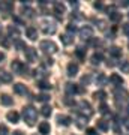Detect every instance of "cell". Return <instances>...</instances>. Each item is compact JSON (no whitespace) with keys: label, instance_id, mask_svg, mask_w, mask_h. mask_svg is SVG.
I'll return each mask as SVG.
<instances>
[{"label":"cell","instance_id":"obj_1","mask_svg":"<svg viewBox=\"0 0 129 135\" xmlns=\"http://www.w3.org/2000/svg\"><path fill=\"white\" fill-rule=\"evenodd\" d=\"M23 117H24V120H26V123H27V125H29V126H33L35 123H36V120H38V111L35 110L32 105L24 107Z\"/></svg>","mask_w":129,"mask_h":135},{"label":"cell","instance_id":"obj_2","mask_svg":"<svg viewBox=\"0 0 129 135\" xmlns=\"http://www.w3.org/2000/svg\"><path fill=\"white\" fill-rule=\"evenodd\" d=\"M39 47H41V50H42L45 54H54L56 51H57V45H56V42L50 41V39H47V41H42Z\"/></svg>","mask_w":129,"mask_h":135},{"label":"cell","instance_id":"obj_3","mask_svg":"<svg viewBox=\"0 0 129 135\" xmlns=\"http://www.w3.org/2000/svg\"><path fill=\"white\" fill-rule=\"evenodd\" d=\"M78 107H80V111H81V116H84V117H89L93 114V110H92V107H90V104L89 102H86V101H81L80 104H78Z\"/></svg>","mask_w":129,"mask_h":135},{"label":"cell","instance_id":"obj_4","mask_svg":"<svg viewBox=\"0 0 129 135\" xmlns=\"http://www.w3.org/2000/svg\"><path fill=\"white\" fill-rule=\"evenodd\" d=\"M12 71L17 74H20V75H26V72H29V69H27V66L26 65H23L21 62H18V60H14L12 62Z\"/></svg>","mask_w":129,"mask_h":135},{"label":"cell","instance_id":"obj_5","mask_svg":"<svg viewBox=\"0 0 129 135\" xmlns=\"http://www.w3.org/2000/svg\"><path fill=\"white\" fill-rule=\"evenodd\" d=\"M80 38L84 39V41H90L93 38V29L89 26H84L83 29H80Z\"/></svg>","mask_w":129,"mask_h":135},{"label":"cell","instance_id":"obj_6","mask_svg":"<svg viewBox=\"0 0 129 135\" xmlns=\"http://www.w3.org/2000/svg\"><path fill=\"white\" fill-rule=\"evenodd\" d=\"M65 12H66V6L63 5V3H60V2H56L54 3V14H56V17L62 18Z\"/></svg>","mask_w":129,"mask_h":135},{"label":"cell","instance_id":"obj_7","mask_svg":"<svg viewBox=\"0 0 129 135\" xmlns=\"http://www.w3.org/2000/svg\"><path fill=\"white\" fill-rule=\"evenodd\" d=\"M42 32L45 35H53V33H56V26H54L53 23L44 21L42 23Z\"/></svg>","mask_w":129,"mask_h":135},{"label":"cell","instance_id":"obj_8","mask_svg":"<svg viewBox=\"0 0 129 135\" xmlns=\"http://www.w3.org/2000/svg\"><path fill=\"white\" fill-rule=\"evenodd\" d=\"M65 90H66V93H69V95H75V93L83 92L81 87H78L77 84H72V83H68L66 87H65Z\"/></svg>","mask_w":129,"mask_h":135},{"label":"cell","instance_id":"obj_9","mask_svg":"<svg viewBox=\"0 0 129 135\" xmlns=\"http://www.w3.org/2000/svg\"><path fill=\"white\" fill-rule=\"evenodd\" d=\"M26 59L29 60V62H36L38 60V53H36V50L35 48H26Z\"/></svg>","mask_w":129,"mask_h":135},{"label":"cell","instance_id":"obj_10","mask_svg":"<svg viewBox=\"0 0 129 135\" xmlns=\"http://www.w3.org/2000/svg\"><path fill=\"white\" fill-rule=\"evenodd\" d=\"M77 74H78V65L71 62L68 65V75H69V77H75Z\"/></svg>","mask_w":129,"mask_h":135},{"label":"cell","instance_id":"obj_11","mask_svg":"<svg viewBox=\"0 0 129 135\" xmlns=\"http://www.w3.org/2000/svg\"><path fill=\"white\" fill-rule=\"evenodd\" d=\"M26 35H27V38H29L30 41H36V39H38V30L35 29V27H27Z\"/></svg>","mask_w":129,"mask_h":135},{"label":"cell","instance_id":"obj_12","mask_svg":"<svg viewBox=\"0 0 129 135\" xmlns=\"http://www.w3.org/2000/svg\"><path fill=\"white\" fill-rule=\"evenodd\" d=\"M50 131H51V126H50L48 122H42V123L39 125V134L48 135V134H50Z\"/></svg>","mask_w":129,"mask_h":135},{"label":"cell","instance_id":"obj_13","mask_svg":"<svg viewBox=\"0 0 129 135\" xmlns=\"http://www.w3.org/2000/svg\"><path fill=\"white\" fill-rule=\"evenodd\" d=\"M6 119L11 122V123H18L20 120V114L17 113V111H9L8 114H6Z\"/></svg>","mask_w":129,"mask_h":135},{"label":"cell","instance_id":"obj_14","mask_svg":"<svg viewBox=\"0 0 129 135\" xmlns=\"http://www.w3.org/2000/svg\"><path fill=\"white\" fill-rule=\"evenodd\" d=\"M14 92L17 93V95H26V93H27V89H26L24 84L17 83V84H14Z\"/></svg>","mask_w":129,"mask_h":135},{"label":"cell","instance_id":"obj_15","mask_svg":"<svg viewBox=\"0 0 129 135\" xmlns=\"http://www.w3.org/2000/svg\"><path fill=\"white\" fill-rule=\"evenodd\" d=\"M21 12H23L24 17H27V18H33L35 17V11L30 8V6H21Z\"/></svg>","mask_w":129,"mask_h":135},{"label":"cell","instance_id":"obj_16","mask_svg":"<svg viewBox=\"0 0 129 135\" xmlns=\"http://www.w3.org/2000/svg\"><path fill=\"white\" fill-rule=\"evenodd\" d=\"M110 81L113 83L114 86H122V84H123V78L120 77L119 74H113L110 77Z\"/></svg>","mask_w":129,"mask_h":135},{"label":"cell","instance_id":"obj_17","mask_svg":"<svg viewBox=\"0 0 129 135\" xmlns=\"http://www.w3.org/2000/svg\"><path fill=\"white\" fill-rule=\"evenodd\" d=\"M0 81L2 83H11L12 81V74L6 72V71H0Z\"/></svg>","mask_w":129,"mask_h":135},{"label":"cell","instance_id":"obj_18","mask_svg":"<svg viewBox=\"0 0 129 135\" xmlns=\"http://www.w3.org/2000/svg\"><path fill=\"white\" fill-rule=\"evenodd\" d=\"M62 42L65 44V45H71L72 42H74V35L72 33H65V35H62Z\"/></svg>","mask_w":129,"mask_h":135},{"label":"cell","instance_id":"obj_19","mask_svg":"<svg viewBox=\"0 0 129 135\" xmlns=\"http://www.w3.org/2000/svg\"><path fill=\"white\" fill-rule=\"evenodd\" d=\"M0 102H2V105L9 107V105H12L14 99H12V98H11L9 95H2V96H0Z\"/></svg>","mask_w":129,"mask_h":135},{"label":"cell","instance_id":"obj_20","mask_svg":"<svg viewBox=\"0 0 129 135\" xmlns=\"http://www.w3.org/2000/svg\"><path fill=\"white\" fill-rule=\"evenodd\" d=\"M57 122H59V125H62V126H69L72 120H71V117H68V116H59Z\"/></svg>","mask_w":129,"mask_h":135},{"label":"cell","instance_id":"obj_21","mask_svg":"<svg viewBox=\"0 0 129 135\" xmlns=\"http://www.w3.org/2000/svg\"><path fill=\"white\" fill-rule=\"evenodd\" d=\"M102 60H104V56H102V53H95L93 56H92V63H93V65H99Z\"/></svg>","mask_w":129,"mask_h":135},{"label":"cell","instance_id":"obj_22","mask_svg":"<svg viewBox=\"0 0 129 135\" xmlns=\"http://www.w3.org/2000/svg\"><path fill=\"white\" fill-rule=\"evenodd\" d=\"M38 87L42 89V90H50L51 89V84L48 81H45V80H41V81H38Z\"/></svg>","mask_w":129,"mask_h":135},{"label":"cell","instance_id":"obj_23","mask_svg":"<svg viewBox=\"0 0 129 135\" xmlns=\"http://www.w3.org/2000/svg\"><path fill=\"white\" fill-rule=\"evenodd\" d=\"M41 114H42L44 117H50L51 116V107L50 105H44L42 108H41Z\"/></svg>","mask_w":129,"mask_h":135},{"label":"cell","instance_id":"obj_24","mask_svg":"<svg viewBox=\"0 0 129 135\" xmlns=\"http://www.w3.org/2000/svg\"><path fill=\"white\" fill-rule=\"evenodd\" d=\"M93 98H95V99H99V101H104L107 98V93L104 92V90H98V92L93 93Z\"/></svg>","mask_w":129,"mask_h":135},{"label":"cell","instance_id":"obj_25","mask_svg":"<svg viewBox=\"0 0 129 135\" xmlns=\"http://www.w3.org/2000/svg\"><path fill=\"white\" fill-rule=\"evenodd\" d=\"M110 54L113 56V57H120V56H122V50H120L119 47H111Z\"/></svg>","mask_w":129,"mask_h":135},{"label":"cell","instance_id":"obj_26","mask_svg":"<svg viewBox=\"0 0 129 135\" xmlns=\"http://www.w3.org/2000/svg\"><path fill=\"white\" fill-rule=\"evenodd\" d=\"M86 125H87V117L80 116L78 119H77V126H78V128H84Z\"/></svg>","mask_w":129,"mask_h":135},{"label":"cell","instance_id":"obj_27","mask_svg":"<svg viewBox=\"0 0 129 135\" xmlns=\"http://www.w3.org/2000/svg\"><path fill=\"white\" fill-rule=\"evenodd\" d=\"M8 33H9V36H15V38H18V36H20L18 29L14 27V26H9V27H8Z\"/></svg>","mask_w":129,"mask_h":135},{"label":"cell","instance_id":"obj_28","mask_svg":"<svg viewBox=\"0 0 129 135\" xmlns=\"http://www.w3.org/2000/svg\"><path fill=\"white\" fill-rule=\"evenodd\" d=\"M98 128L101 131H108L110 129V125H108V122L105 120H98Z\"/></svg>","mask_w":129,"mask_h":135},{"label":"cell","instance_id":"obj_29","mask_svg":"<svg viewBox=\"0 0 129 135\" xmlns=\"http://www.w3.org/2000/svg\"><path fill=\"white\" fill-rule=\"evenodd\" d=\"M110 20L111 21H114V23H117V21H120L122 20V14H119V12H111L110 14Z\"/></svg>","mask_w":129,"mask_h":135},{"label":"cell","instance_id":"obj_30","mask_svg":"<svg viewBox=\"0 0 129 135\" xmlns=\"http://www.w3.org/2000/svg\"><path fill=\"white\" fill-rule=\"evenodd\" d=\"M96 83H98V86H104V84L107 83V77L104 75V74H99L98 78H96Z\"/></svg>","mask_w":129,"mask_h":135},{"label":"cell","instance_id":"obj_31","mask_svg":"<svg viewBox=\"0 0 129 135\" xmlns=\"http://www.w3.org/2000/svg\"><path fill=\"white\" fill-rule=\"evenodd\" d=\"M120 71L123 74H129V62H122L120 63Z\"/></svg>","mask_w":129,"mask_h":135},{"label":"cell","instance_id":"obj_32","mask_svg":"<svg viewBox=\"0 0 129 135\" xmlns=\"http://www.w3.org/2000/svg\"><path fill=\"white\" fill-rule=\"evenodd\" d=\"M75 54L80 59H84V57H86V50L81 48V47H78V48H77V51H75Z\"/></svg>","mask_w":129,"mask_h":135},{"label":"cell","instance_id":"obj_33","mask_svg":"<svg viewBox=\"0 0 129 135\" xmlns=\"http://www.w3.org/2000/svg\"><path fill=\"white\" fill-rule=\"evenodd\" d=\"M14 44H15V47H17L18 50H24V51H26V48H27V47H26V44H24L23 41H20V39H17Z\"/></svg>","mask_w":129,"mask_h":135},{"label":"cell","instance_id":"obj_34","mask_svg":"<svg viewBox=\"0 0 129 135\" xmlns=\"http://www.w3.org/2000/svg\"><path fill=\"white\" fill-rule=\"evenodd\" d=\"M9 134V129L6 125H0V135H8Z\"/></svg>","mask_w":129,"mask_h":135},{"label":"cell","instance_id":"obj_35","mask_svg":"<svg viewBox=\"0 0 129 135\" xmlns=\"http://www.w3.org/2000/svg\"><path fill=\"white\" fill-rule=\"evenodd\" d=\"M36 99H38V101H41V102H47L48 99H50V96H48V95H45V93H42V95H39Z\"/></svg>","mask_w":129,"mask_h":135},{"label":"cell","instance_id":"obj_36","mask_svg":"<svg viewBox=\"0 0 129 135\" xmlns=\"http://www.w3.org/2000/svg\"><path fill=\"white\" fill-rule=\"evenodd\" d=\"M122 32H123L125 35H128V36H129V23H125V24H122Z\"/></svg>","mask_w":129,"mask_h":135},{"label":"cell","instance_id":"obj_37","mask_svg":"<svg viewBox=\"0 0 129 135\" xmlns=\"http://www.w3.org/2000/svg\"><path fill=\"white\" fill-rule=\"evenodd\" d=\"M99 113H102V114H107V113H108V105H107V104H102V105L99 107Z\"/></svg>","mask_w":129,"mask_h":135},{"label":"cell","instance_id":"obj_38","mask_svg":"<svg viewBox=\"0 0 129 135\" xmlns=\"http://www.w3.org/2000/svg\"><path fill=\"white\" fill-rule=\"evenodd\" d=\"M90 80H92L90 75H84V77L81 78V83H83V84H89V83H90Z\"/></svg>","mask_w":129,"mask_h":135},{"label":"cell","instance_id":"obj_39","mask_svg":"<svg viewBox=\"0 0 129 135\" xmlns=\"http://www.w3.org/2000/svg\"><path fill=\"white\" fill-rule=\"evenodd\" d=\"M68 33H72V35L75 33V26H74V24H69V26H68Z\"/></svg>","mask_w":129,"mask_h":135},{"label":"cell","instance_id":"obj_40","mask_svg":"<svg viewBox=\"0 0 129 135\" xmlns=\"http://www.w3.org/2000/svg\"><path fill=\"white\" fill-rule=\"evenodd\" d=\"M65 104H68V105H75V101H72L71 98H65Z\"/></svg>","mask_w":129,"mask_h":135},{"label":"cell","instance_id":"obj_41","mask_svg":"<svg viewBox=\"0 0 129 135\" xmlns=\"http://www.w3.org/2000/svg\"><path fill=\"white\" fill-rule=\"evenodd\" d=\"M96 24H99V29H105V21H102V20H98Z\"/></svg>","mask_w":129,"mask_h":135},{"label":"cell","instance_id":"obj_42","mask_svg":"<svg viewBox=\"0 0 129 135\" xmlns=\"http://www.w3.org/2000/svg\"><path fill=\"white\" fill-rule=\"evenodd\" d=\"M87 135H99L95 129H87Z\"/></svg>","mask_w":129,"mask_h":135},{"label":"cell","instance_id":"obj_43","mask_svg":"<svg viewBox=\"0 0 129 135\" xmlns=\"http://www.w3.org/2000/svg\"><path fill=\"white\" fill-rule=\"evenodd\" d=\"M96 8V9H102V8H104V5H102V3H101V2H96L95 5H93Z\"/></svg>","mask_w":129,"mask_h":135},{"label":"cell","instance_id":"obj_44","mask_svg":"<svg viewBox=\"0 0 129 135\" xmlns=\"http://www.w3.org/2000/svg\"><path fill=\"white\" fill-rule=\"evenodd\" d=\"M2 44H3V47H6V48L9 47V42H8V39H3V41H2Z\"/></svg>","mask_w":129,"mask_h":135},{"label":"cell","instance_id":"obj_45","mask_svg":"<svg viewBox=\"0 0 129 135\" xmlns=\"http://www.w3.org/2000/svg\"><path fill=\"white\" fill-rule=\"evenodd\" d=\"M45 65H47V66H51V65H53V60H51V59H47V60H45Z\"/></svg>","mask_w":129,"mask_h":135},{"label":"cell","instance_id":"obj_46","mask_svg":"<svg viewBox=\"0 0 129 135\" xmlns=\"http://www.w3.org/2000/svg\"><path fill=\"white\" fill-rule=\"evenodd\" d=\"M14 20L17 21V23H18V24H23V20H20L18 17H14Z\"/></svg>","mask_w":129,"mask_h":135},{"label":"cell","instance_id":"obj_47","mask_svg":"<svg viewBox=\"0 0 129 135\" xmlns=\"http://www.w3.org/2000/svg\"><path fill=\"white\" fill-rule=\"evenodd\" d=\"M123 125H125V126H126V128L129 129V119H126V120L123 122Z\"/></svg>","mask_w":129,"mask_h":135},{"label":"cell","instance_id":"obj_48","mask_svg":"<svg viewBox=\"0 0 129 135\" xmlns=\"http://www.w3.org/2000/svg\"><path fill=\"white\" fill-rule=\"evenodd\" d=\"M122 6H129V0H125V2H122Z\"/></svg>","mask_w":129,"mask_h":135},{"label":"cell","instance_id":"obj_49","mask_svg":"<svg viewBox=\"0 0 129 135\" xmlns=\"http://www.w3.org/2000/svg\"><path fill=\"white\" fill-rule=\"evenodd\" d=\"M2 60H5V54L0 51V62H2Z\"/></svg>","mask_w":129,"mask_h":135},{"label":"cell","instance_id":"obj_50","mask_svg":"<svg viewBox=\"0 0 129 135\" xmlns=\"http://www.w3.org/2000/svg\"><path fill=\"white\" fill-rule=\"evenodd\" d=\"M12 135H24V134H23V132H20V131H15Z\"/></svg>","mask_w":129,"mask_h":135},{"label":"cell","instance_id":"obj_51","mask_svg":"<svg viewBox=\"0 0 129 135\" xmlns=\"http://www.w3.org/2000/svg\"><path fill=\"white\" fill-rule=\"evenodd\" d=\"M128 111H129V107H128Z\"/></svg>","mask_w":129,"mask_h":135},{"label":"cell","instance_id":"obj_52","mask_svg":"<svg viewBox=\"0 0 129 135\" xmlns=\"http://www.w3.org/2000/svg\"><path fill=\"white\" fill-rule=\"evenodd\" d=\"M128 47H129V44H128Z\"/></svg>","mask_w":129,"mask_h":135},{"label":"cell","instance_id":"obj_53","mask_svg":"<svg viewBox=\"0 0 129 135\" xmlns=\"http://www.w3.org/2000/svg\"><path fill=\"white\" fill-rule=\"evenodd\" d=\"M128 17H129V14H128Z\"/></svg>","mask_w":129,"mask_h":135}]
</instances>
